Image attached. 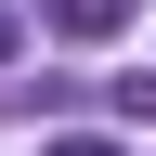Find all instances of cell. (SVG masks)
Wrapping results in <instances>:
<instances>
[{"mask_svg":"<svg viewBox=\"0 0 156 156\" xmlns=\"http://www.w3.org/2000/svg\"><path fill=\"white\" fill-rule=\"evenodd\" d=\"M52 26H65V39H117V26H130V0H52Z\"/></svg>","mask_w":156,"mask_h":156,"instance_id":"1","label":"cell"},{"mask_svg":"<svg viewBox=\"0 0 156 156\" xmlns=\"http://www.w3.org/2000/svg\"><path fill=\"white\" fill-rule=\"evenodd\" d=\"M52 156H117V143H104V130H65V143H52Z\"/></svg>","mask_w":156,"mask_h":156,"instance_id":"2","label":"cell"},{"mask_svg":"<svg viewBox=\"0 0 156 156\" xmlns=\"http://www.w3.org/2000/svg\"><path fill=\"white\" fill-rule=\"evenodd\" d=\"M0 52H13V13H0Z\"/></svg>","mask_w":156,"mask_h":156,"instance_id":"3","label":"cell"}]
</instances>
